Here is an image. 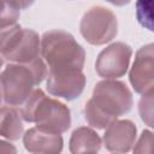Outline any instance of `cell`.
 Instances as JSON below:
<instances>
[{
    "label": "cell",
    "instance_id": "cell-1",
    "mask_svg": "<svg viewBox=\"0 0 154 154\" xmlns=\"http://www.w3.org/2000/svg\"><path fill=\"white\" fill-rule=\"evenodd\" d=\"M132 107V93L122 81L103 79L96 83L84 106V118L96 129H107Z\"/></svg>",
    "mask_w": 154,
    "mask_h": 154
},
{
    "label": "cell",
    "instance_id": "cell-2",
    "mask_svg": "<svg viewBox=\"0 0 154 154\" xmlns=\"http://www.w3.org/2000/svg\"><path fill=\"white\" fill-rule=\"evenodd\" d=\"M48 75V69L43 58H38L31 64L10 63L1 71V95L2 101L11 106H23L29 96Z\"/></svg>",
    "mask_w": 154,
    "mask_h": 154
},
{
    "label": "cell",
    "instance_id": "cell-3",
    "mask_svg": "<svg viewBox=\"0 0 154 154\" xmlns=\"http://www.w3.org/2000/svg\"><path fill=\"white\" fill-rule=\"evenodd\" d=\"M20 116L25 122L35 123L36 128L54 134H63L71 125L69 107L59 100L47 96L40 88L35 89L22 106Z\"/></svg>",
    "mask_w": 154,
    "mask_h": 154
},
{
    "label": "cell",
    "instance_id": "cell-4",
    "mask_svg": "<svg viewBox=\"0 0 154 154\" xmlns=\"http://www.w3.org/2000/svg\"><path fill=\"white\" fill-rule=\"evenodd\" d=\"M41 55L48 71L83 70L85 52L75 37L60 29L46 31L41 37Z\"/></svg>",
    "mask_w": 154,
    "mask_h": 154
},
{
    "label": "cell",
    "instance_id": "cell-5",
    "mask_svg": "<svg viewBox=\"0 0 154 154\" xmlns=\"http://www.w3.org/2000/svg\"><path fill=\"white\" fill-rule=\"evenodd\" d=\"M0 52L10 63L31 64L41 58V38L35 30L16 24L1 30Z\"/></svg>",
    "mask_w": 154,
    "mask_h": 154
},
{
    "label": "cell",
    "instance_id": "cell-6",
    "mask_svg": "<svg viewBox=\"0 0 154 154\" xmlns=\"http://www.w3.org/2000/svg\"><path fill=\"white\" fill-rule=\"evenodd\" d=\"M79 30L82 36L91 45L100 46L116 37L118 22L116 14L107 7L93 6L82 17Z\"/></svg>",
    "mask_w": 154,
    "mask_h": 154
},
{
    "label": "cell",
    "instance_id": "cell-7",
    "mask_svg": "<svg viewBox=\"0 0 154 154\" xmlns=\"http://www.w3.org/2000/svg\"><path fill=\"white\" fill-rule=\"evenodd\" d=\"M132 49L124 42H113L97 55L95 70L100 77L114 79L126 73Z\"/></svg>",
    "mask_w": 154,
    "mask_h": 154
},
{
    "label": "cell",
    "instance_id": "cell-8",
    "mask_svg": "<svg viewBox=\"0 0 154 154\" xmlns=\"http://www.w3.org/2000/svg\"><path fill=\"white\" fill-rule=\"evenodd\" d=\"M129 79L136 93L144 94L154 88V42L142 46L136 52Z\"/></svg>",
    "mask_w": 154,
    "mask_h": 154
},
{
    "label": "cell",
    "instance_id": "cell-9",
    "mask_svg": "<svg viewBox=\"0 0 154 154\" xmlns=\"http://www.w3.org/2000/svg\"><path fill=\"white\" fill-rule=\"evenodd\" d=\"M85 87L83 70L73 71H48L47 90L49 94L63 97L67 101L78 97Z\"/></svg>",
    "mask_w": 154,
    "mask_h": 154
},
{
    "label": "cell",
    "instance_id": "cell-10",
    "mask_svg": "<svg viewBox=\"0 0 154 154\" xmlns=\"http://www.w3.org/2000/svg\"><path fill=\"white\" fill-rule=\"evenodd\" d=\"M137 129L131 120L113 122L105 131L102 141L107 150L112 153H128L135 144Z\"/></svg>",
    "mask_w": 154,
    "mask_h": 154
},
{
    "label": "cell",
    "instance_id": "cell-11",
    "mask_svg": "<svg viewBox=\"0 0 154 154\" xmlns=\"http://www.w3.org/2000/svg\"><path fill=\"white\" fill-rule=\"evenodd\" d=\"M23 143L25 149L32 154H60L64 146L60 134L43 131L36 126L24 134Z\"/></svg>",
    "mask_w": 154,
    "mask_h": 154
},
{
    "label": "cell",
    "instance_id": "cell-12",
    "mask_svg": "<svg viewBox=\"0 0 154 154\" xmlns=\"http://www.w3.org/2000/svg\"><path fill=\"white\" fill-rule=\"evenodd\" d=\"M102 141L93 129L88 126H79L73 130L69 148L71 154H96L101 148Z\"/></svg>",
    "mask_w": 154,
    "mask_h": 154
},
{
    "label": "cell",
    "instance_id": "cell-13",
    "mask_svg": "<svg viewBox=\"0 0 154 154\" xmlns=\"http://www.w3.org/2000/svg\"><path fill=\"white\" fill-rule=\"evenodd\" d=\"M23 123L20 120V116L11 106L1 107V122H0V134L2 137L16 141L23 135Z\"/></svg>",
    "mask_w": 154,
    "mask_h": 154
},
{
    "label": "cell",
    "instance_id": "cell-14",
    "mask_svg": "<svg viewBox=\"0 0 154 154\" xmlns=\"http://www.w3.org/2000/svg\"><path fill=\"white\" fill-rule=\"evenodd\" d=\"M30 2L22 1H0V29H6L16 25L19 17V10L28 6Z\"/></svg>",
    "mask_w": 154,
    "mask_h": 154
},
{
    "label": "cell",
    "instance_id": "cell-15",
    "mask_svg": "<svg viewBox=\"0 0 154 154\" xmlns=\"http://www.w3.org/2000/svg\"><path fill=\"white\" fill-rule=\"evenodd\" d=\"M136 18L142 26L150 31H154V0L137 1Z\"/></svg>",
    "mask_w": 154,
    "mask_h": 154
},
{
    "label": "cell",
    "instance_id": "cell-16",
    "mask_svg": "<svg viewBox=\"0 0 154 154\" xmlns=\"http://www.w3.org/2000/svg\"><path fill=\"white\" fill-rule=\"evenodd\" d=\"M138 112L141 119L149 128L154 129V88L142 94L138 102Z\"/></svg>",
    "mask_w": 154,
    "mask_h": 154
},
{
    "label": "cell",
    "instance_id": "cell-17",
    "mask_svg": "<svg viewBox=\"0 0 154 154\" xmlns=\"http://www.w3.org/2000/svg\"><path fill=\"white\" fill-rule=\"evenodd\" d=\"M134 154H154V132L143 130L134 147Z\"/></svg>",
    "mask_w": 154,
    "mask_h": 154
},
{
    "label": "cell",
    "instance_id": "cell-18",
    "mask_svg": "<svg viewBox=\"0 0 154 154\" xmlns=\"http://www.w3.org/2000/svg\"><path fill=\"white\" fill-rule=\"evenodd\" d=\"M0 152H1V154H17L16 147L6 141L0 142Z\"/></svg>",
    "mask_w": 154,
    "mask_h": 154
},
{
    "label": "cell",
    "instance_id": "cell-19",
    "mask_svg": "<svg viewBox=\"0 0 154 154\" xmlns=\"http://www.w3.org/2000/svg\"><path fill=\"white\" fill-rule=\"evenodd\" d=\"M116 154H117V153H116Z\"/></svg>",
    "mask_w": 154,
    "mask_h": 154
}]
</instances>
